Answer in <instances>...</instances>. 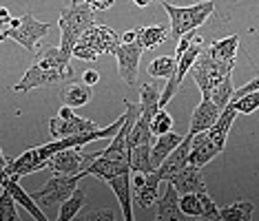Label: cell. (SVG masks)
Wrapping results in <instances>:
<instances>
[{
  "label": "cell",
  "instance_id": "cell-26",
  "mask_svg": "<svg viewBox=\"0 0 259 221\" xmlns=\"http://www.w3.org/2000/svg\"><path fill=\"white\" fill-rule=\"evenodd\" d=\"M131 171L144 173V175L155 171L151 161V144H140V146L131 148Z\"/></svg>",
  "mask_w": 259,
  "mask_h": 221
},
{
  "label": "cell",
  "instance_id": "cell-21",
  "mask_svg": "<svg viewBox=\"0 0 259 221\" xmlns=\"http://www.w3.org/2000/svg\"><path fill=\"white\" fill-rule=\"evenodd\" d=\"M182 139H184V135H182V133H173V131L157 135V142L151 146V161H153V168L160 166L162 161L170 155V150L178 146Z\"/></svg>",
  "mask_w": 259,
  "mask_h": 221
},
{
  "label": "cell",
  "instance_id": "cell-17",
  "mask_svg": "<svg viewBox=\"0 0 259 221\" xmlns=\"http://www.w3.org/2000/svg\"><path fill=\"white\" fill-rule=\"evenodd\" d=\"M107 184L111 186L113 195L117 197L122 217H124L126 221H133V184H131V171L122 173V175L111 177Z\"/></svg>",
  "mask_w": 259,
  "mask_h": 221
},
{
  "label": "cell",
  "instance_id": "cell-14",
  "mask_svg": "<svg viewBox=\"0 0 259 221\" xmlns=\"http://www.w3.org/2000/svg\"><path fill=\"white\" fill-rule=\"evenodd\" d=\"M128 171H131L128 161L107 159V157H102L100 153H93L91 161L87 164V168L82 173H84V177H98V179H102V182H109L111 177L122 175V173H128Z\"/></svg>",
  "mask_w": 259,
  "mask_h": 221
},
{
  "label": "cell",
  "instance_id": "cell-23",
  "mask_svg": "<svg viewBox=\"0 0 259 221\" xmlns=\"http://www.w3.org/2000/svg\"><path fill=\"white\" fill-rule=\"evenodd\" d=\"M60 97H62V104H67V106H71V108H78V106H84V104L91 102L93 93H91V86L84 82H69L62 89Z\"/></svg>",
  "mask_w": 259,
  "mask_h": 221
},
{
  "label": "cell",
  "instance_id": "cell-7",
  "mask_svg": "<svg viewBox=\"0 0 259 221\" xmlns=\"http://www.w3.org/2000/svg\"><path fill=\"white\" fill-rule=\"evenodd\" d=\"M82 177L84 175H54L42 188H38L36 193H31V197L36 199V203L40 208H45V210L47 208H56L78 188Z\"/></svg>",
  "mask_w": 259,
  "mask_h": 221
},
{
  "label": "cell",
  "instance_id": "cell-40",
  "mask_svg": "<svg viewBox=\"0 0 259 221\" xmlns=\"http://www.w3.org/2000/svg\"><path fill=\"white\" fill-rule=\"evenodd\" d=\"M9 20H11V14H9V9L0 5V31H3V29L9 25Z\"/></svg>",
  "mask_w": 259,
  "mask_h": 221
},
{
  "label": "cell",
  "instance_id": "cell-30",
  "mask_svg": "<svg viewBox=\"0 0 259 221\" xmlns=\"http://www.w3.org/2000/svg\"><path fill=\"white\" fill-rule=\"evenodd\" d=\"M233 93H235V89H233V80H231V78H224L222 82L217 84L213 91H210V95H208V97H210V100H213L220 108H224L228 102H231Z\"/></svg>",
  "mask_w": 259,
  "mask_h": 221
},
{
  "label": "cell",
  "instance_id": "cell-22",
  "mask_svg": "<svg viewBox=\"0 0 259 221\" xmlns=\"http://www.w3.org/2000/svg\"><path fill=\"white\" fill-rule=\"evenodd\" d=\"M138 31V44L142 49H157L162 42H166L170 36V27L166 25H153V27H140Z\"/></svg>",
  "mask_w": 259,
  "mask_h": 221
},
{
  "label": "cell",
  "instance_id": "cell-11",
  "mask_svg": "<svg viewBox=\"0 0 259 221\" xmlns=\"http://www.w3.org/2000/svg\"><path fill=\"white\" fill-rule=\"evenodd\" d=\"M142 46L135 42H120L115 49V60H117V73L124 80L128 86L135 84L138 80V67H140V58H142Z\"/></svg>",
  "mask_w": 259,
  "mask_h": 221
},
{
  "label": "cell",
  "instance_id": "cell-15",
  "mask_svg": "<svg viewBox=\"0 0 259 221\" xmlns=\"http://www.w3.org/2000/svg\"><path fill=\"white\" fill-rule=\"evenodd\" d=\"M0 188H5V190H9V195L14 197V201H16V206H22L25 210L31 214L36 221H47V212L42 210V208L36 203V199H33L31 195L27 193L25 188L18 184V177H14V175H7L3 179V184H0Z\"/></svg>",
  "mask_w": 259,
  "mask_h": 221
},
{
  "label": "cell",
  "instance_id": "cell-3",
  "mask_svg": "<svg viewBox=\"0 0 259 221\" xmlns=\"http://www.w3.org/2000/svg\"><path fill=\"white\" fill-rule=\"evenodd\" d=\"M117 44H120V36H117L113 29L107 25H96V22H93L80 36L78 42H75L71 56L78 58V60H84V62H93L104 53L115 56Z\"/></svg>",
  "mask_w": 259,
  "mask_h": 221
},
{
  "label": "cell",
  "instance_id": "cell-19",
  "mask_svg": "<svg viewBox=\"0 0 259 221\" xmlns=\"http://www.w3.org/2000/svg\"><path fill=\"white\" fill-rule=\"evenodd\" d=\"M157 203V221H182L186 217L180 208V193L166 182V190H164L162 197L155 199Z\"/></svg>",
  "mask_w": 259,
  "mask_h": 221
},
{
  "label": "cell",
  "instance_id": "cell-9",
  "mask_svg": "<svg viewBox=\"0 0 259 221\" xmlns=\"http://www.w3.org/2000/svg\"><path fill=\"white\" fill-rule=\"evenodd\" d=\"M96 129H100L96 122L75 115L73 108L67 106V104H62V106H60V111H58V118L49 120V131H51V137H54V139L67 137V135H75V133L96 131Z\"/></svg>",
  "mask_w": 259,
  "mask_h": 221
},
{
  "label": "cell",
  "instance_id": "cell-4",
  "mask_svg": "<svg viewBox=\"0 0 259 221\" xmlns=\"http://www.w3.org/2000/svg\"><path fill=\"white\" fill-rule=\"evenodd\" d=\"M160 5L166 9V14L170 18V36L168 38L173 40V42H178L188 31H197L215 11L213 0H199L193 7H175V5H168V3H164V0Z\"/></svg>",
  "mask_w": 259,
  "mask_h": 221
},
{
  "label": "cell",
  "instance_id": "cell-20",
  "mask_svg": "<svg viewBox=\"0 0 259 221\" xmlns=\"http://www.w3.org/2000/svg\"><path fill=\"white\" fill-rule=\"evenodd\" d=\"M237 111H235V106L233 104H226V106L222 108V113H220V118L215 120V124L210 126L208 131V135L213 137V142L217 144V146H226V137H228V131H231V126H233V122H235V118H237Z\"/></svg>",
  "mask_w": 259,
  "mask_h": 221
},
{
  "label": "cell",
  "instance_id": "cell-43",
  "mask_svg": "<svg viewBox=\"0 0 259 221\" xmlns=\"http://www.w3.org/2000/svg\"><path fill=\"white\" fill-rule=\"evenodd\" d=\"M0 42H3V31H0Z\"/></svg>",
  "mask_w": 259,
  "mask_h": 221
},
{
  "label": "cell",
  "instance_id": "cell-36",
  "mask_svg": "<svg viewBox=\"0 0 259 221\" xmlns=\"http://www.w3.org/2000/svg\"><path fill=\"white\" fill-rule=\"evenodd\" d=\"M87 221H98V219H107V221H113L115 219V212L111 208H102V210H91L89 214H84Z\"/></svg>",
  "mask_w": 259,
  "mask_h": 221
},
{
  "label": "cell",
  "instance_id": "cell-27",
  "mask_svg": "<svg viewBox=\"0 0 259 221\" xmlns=\"http://www.w3.org/2000/svg\"><path fill=\"white\" fill-rule=\"evenodd\" d=\"M160 95L162 91L157 89L155 84H142L140 89V111L142 113H149V115H155L160 111Z\"/></svg>",
  "mask_w": 259,
  "mask_h": 221
},
{
  "label": "cell",
  "instance_id": "cell-34",
  "mask_svg": "<svg viewBox=\"0 0 259 221\" xmlns=\"http://www.w3.org/2000/svg\"><path fill=\"white\" fill-rule=\"evenodd\" d=\"M173 131V118L164 108H160L151 120V133L153 135H162V133Z\"/></svg>",
  "mask_w": 259,
  "mask_h": 221
},
{
  "label": "cell",
  "instance_id": "cell-44",
  "mask_svg": "<svg viewBox=\"0 0 259 221\" xmlns=\"http://www.w3.org/2000/svg\"><path fill=\"white\" fill-rule=\"evenodd\" d=\"M153 3H162V0H153Z\"/></svg>",
  "mask_w": 259,
  "mask_h": 221
},
{
  "label": "cell",
  "instance_id": "cell-29",
  "mask_svg": "<svg viewBox=\"0 0 259 221\" xmlns=\"http://www.w3.org/2000/svg\"><path fill=\"white\" fill-rule=\"evenodd\" d=\"M175 69H178V62H175V58H170V56H160V58H155V60L149 65V75L151 78H166L170 80L175 75Z\"/></svg>",
  "mask_w": 259,
  "mask_h": 221
},
{
  "label": "cell",
  "instance_id": "cell-41",
  "mask_svg": "<svg viewBox=\"0 0 259 221\" xmlns=\"http://www.w3.org/2000/svg\"><path fill=\"white\" fill-rule=\"evenodd\" d=\"M135 40H138V31H135V29H131V31H124L120 36V42H135Z\"/></svg>",
  "mask_w": 259,
  "mask_h": 221
},
{
  "label": "cell",
  "instance_id": "cell-8",
  "mask_svg": "<svg viewBox=\"0 0 259 221\" xmlns=\"http://www.w3.org/2000/svg\"><path fill=\"white\" fill-rule=\"evenodd\" d=\"M204 51V40L202 38H193V42L188 44V49L182 53L180 58H175V62H178V69H175V75L168 80V84H166V89L162 91V95H160V106L164 108L166 104L170 102V97L178 93L180 89V84H182V80L186 78V73L193 69V65H195V60L199 58V53Z\"/></svg>",
  "mask_w": 259,
  "mask_h": 221
},
{
  "label": "cell",
  "instance_id": "cell-25",
  "mask_svg": "<svg viewBox=\"0 0 259 221\" xmlns=\"http://www.w3.org/2000/svg\"><path fill=\"white\" fill-rule=\"evenodd\" d=\"M84 201H87V190L82 188V186H78V188H75L73 193L60 203L58 221H71V219H75V217H78V212L82 210V206H84Z\"/></svg>",
  "mask_w": 259,
  "mask_h": 221
},
{
  "label": "cell",
  "instance_id": "cell-10",
  "mask_svg": "<svg viewBox=\"0 0 259 221\" xmlns=\"http://www.w3.org/2000/svg\"><path fill=\"white\" fill-rule=\"evenodd\" d=\"M93 155L82 153V148H62L47 159V168L54 175H84V168Z\"/></svg>",
  "mask_w": 259,
  "mask_h": 221
},
{
  "label": "cell",
  "instance_id": "cell-6",
  "mask_svg": "<svg viewBox=\"0 0 259 221\" xmlns=\"http://www.w3.org/2000/svg\"><path fill=\"white\" fill-rule=\"evenodd\" d=\"M233 69H235V60L217 62L206 53V49H204L202 53H199V58L195 60V65H193L191 73H193L195 84L199 86V91H202V97H208L210 91H213L224 78H231Z\"/></svg>",
  "mask_w": 259,
  "mask_h": 221
},
{
  "label": "cell",
  "instance_id": "cell-33",
  "mask_svg": "<svg viewBox=\"0 0 259 221\" xmlns=\"http://www.w3.org/2000/svg\"><path fill=\"white\" fill-rule=\"evenodd\" d=\"M180 208L186 217H202V203H199L197 193H184L180 195Z\"/></svg>",
  "mask_w": 259,
  "mask_h": 221
},
{
  "label": "cell",
  "instance_id": "cell-16",
  "mask_svg": "<svg viewBox=\"0 0 259 221\" xmlns=\"http://www.w3.org/2000/svg\"><path fill=\"white\" fill-rule=\"evenodd\" d=\"M168 184L173 186L180 195H184V193H204L206 190V184H204V177H202V168L191 166V164H186L182 171L175 173V175L168 179Z\"/></svg>",
  "mask_w": 259,
  "mask_h": 221
},
{
  "label": "cell",
  "instance_id": "cell-37",
  "mask_svg": "<svg viewBox=\"0 0 259 221\" xmlns=\"http://www.w3.org/2000/svg\"><path fill=\"white\" fill-rule=\"evenodd\" d=\"M252 91H259V78H252L248 84H244L241 89H237L233 93V97L231 100H237V97H241V95H246V93H252Z\"/></svg>",
  "mask_w": 259,
  "mask_h": 221
},
{
  "label": "cell",
  "instance_id": "cell-1",
  "mask_svg": "<svg viewBox=\"0 0 259 221\" xmlns=\"http://www.w3.org/2000/svg\"><path fill=\"white\" fill-rule=\"evenodd\" d=\"M73 78V67H71V56H67L60 46H47L36 56L33 65L27 69V73L20 78V82L14 84L16 93H27L38 86L56 84L62 80Z\"/></svg>",
  "mask_w": 259,
  "mask_h": 221
},
{
  "label": "cell",
  "instance_id": "cell-39",
  "mask_svg": "<svg viewBox=\"0 0 259 221\" xmlns=\"http://www.w3.org/2000/svg\"><path fill=\"white\" fill-rule=\"evenodd\" d=\"M100 80V73L98 71H93V69H89V71H84L82 73V82L84 84H89V86H93Z\"/></svg>",
  "mask_w": 259,
  "mask_h": 221
},
{
  "label": "cell",
  "instance_id": "cell-2",
  "mask_svg": "<svg viewBox=\"0 0 259 221\" xmlns=\"http://www.w3.org/2000/svg\"><path fill=\"white\" fill-rule=\"evenodd\" d=\"M96 22V11H93L84 0H73L69 7L60 9V49L67 56H71L75 42L80 40L82 33ZM73 58V56H71Z\"/></svg>",
  "mask_w": 259,
  "mask_h": 221
},
{
  "label": "cell",
  "instance_id": "cell-28",
  "mask_svg": "<svg viewBox=\"0 0 259 221\" xmlns=\"http://www.w3.org/2000/svg\"><path fill=\"white\" fill-rule=\"evenodd\" d=\"M252 206L250 201H235L231 206H224L220 208V219H226V221H250L252 217Z\"/></svg>",
  "mask_w": 259,
  "mask_h": 221
},
{
  "label": "cell",
  "instance_id": "cell-5",
  "mask_svg": "<svg viewBox=\"0 0 259 221\" xmlns=\"http://www.w3.org/2000/svg\"><path fill=\"white\" fill-rule=\"evenodd\" d=\"M49 29H51L49 22H40V20H36L33 14H25V16H20V18L9 20V25L3 29V40H14L22 49L33 53L36 44L49 33Z\"/></svg>",
  "mask_w": 259,
  "mask_h": 221
},
{
  "label": "cell",
  "instance_id": "cell-24",
  "mask_svg": "<svg viewBox=\"0 0 259 221\" xmlns=\"http://www.w3.org/2000/svg\"><path fill=\"white\" fill-rule=\"evenodd\" d=\"M237 49H239V36H228V38H220L215 42H210L206 53L217 62H231L237 56Z\"/></svg>",
  "mask_w": 259,
  "mask_h": 221
},
{
  "label": "cell",
  "instance_id": "cell-35",
  "mask_svg": "<svg viewBox=\"0 0 259 221\" xmlns=\"http://www.w3.org/2000/svg\"><path fill=\"white\" fill-rule=\"evenodd\" d=\"M199 197V203H202V219L206 221H217L220 219V208H217V203L213 201V197H210L208 193H197Z\"/></svg>",
  "mask_w": 259,
  "mask_h": 221
},
{
  "label": "cell",
  "instance_id": "cell-42",
  "mask_svg": "<svg viewBox=\"0 0 259 221\" xmlns=\"http://www.w3.org/2000/svg\"><path fill=\"white\" fill-rule=\"evenodd\" d=\"M135 5H138V7H146V5H151L153 0H133Z\"/></svg>",
  "mask_w": 259,
  "mask_h": 221
},
{
  "label": "cell",
  "instance_id": "cell-38",
  "mask_svg": "<svg viewBox=\"0 0 259 221\" xmlns=\"http://www.w3.org/2000/svg\"><path fill=\"white\" fill-rule=\"evenodd\" d=\"M84 3L89 5L93 11H107V9L113 7L115 0H84Z\"/></svg>",
  "mask_w": 259,
  "mask_h": 221
},
{
  "label": "cell",
  "instance_id": "cell-12",
  "mask_svg": "<svg viewBox=\"0 0 259 221\" xmlns=\"http://www.w3.org/2000/svg\"><path fill=\"white\" fill-rule=\"evenodd\" d=\"M191 139H193V135L188 133V135H184V139L175 146L173 150H170V155L166 157V159L162 161L160 166L155 168V177L160 179V182H168L170 177L175 175L178 171H182L186 164H188V150H191Z\"/></svg>",
  "mask_w": 259,
  "mask_h": 221
},
{
  "label": "cell",
  "instance_id": "cell-18",
  "mask_svg": "<svg viewBox=\"0 0 259 221\" xmlns=\"http://www.w3.org/2000/svg\"><path fill=\"white\" fill-rule=\"evenodd\" d=\"M222 108L210 100V97H202V102L195 106L191 115V126H188V133L195 135V133H202V131H208L210 126L215 124V120L220 118Z\"/></svg>",
  "mask_w": 259,
  "mask_h": 221
},
{
  "label": "cell",
  "instance_id": "cell-32",
  "mask_svg": "<svg viewBox=\"0 0 259 221\" xmlns=\"http://www.w3.org/2000/svg\"><path fill=\"white\" fill-rule=\"evenodd\" d=\"M0 221H18V208H16L14 197L9 195V190L3 188L0 193Z\"/></svg>",
  "mask_w": 259,
  "mask_h": 221
},
{
  "label": "cell",
  "instance_id": "cell-31",
  "mask_svg": "<svg viewBox=\"0 0 259 221\" xmlns=\"http://www.w3.org/2000/svg\"><path fill=\"white\" fill-rule=\"evenodd\" d=\"M228 104H233L235 111L241 115H248V113H255L259 108V91H252V93H246V95L237 97V100H231Z\"/></svg>",
  "mask_w": 259,
  "mask_h": 221
},
{
  "label": "cell",
  "instance_id": "cell-13",
  "mask_svg": "<svg viewBox=\"0 0 259 221\" xmlns=\"http://www.w3.org/2000/svg\"><path fill=\"white\" fill-rule=\"evenodd\" d=\"M222 146H217L213 142V137L208 135L206 131L195 133L191 139V150H188V164L191 166H206L210 159H215L217 155L222 153Z\"/></svg>",
  "mask_w": 259,
  "mask_h": 221
}]
</instances>
